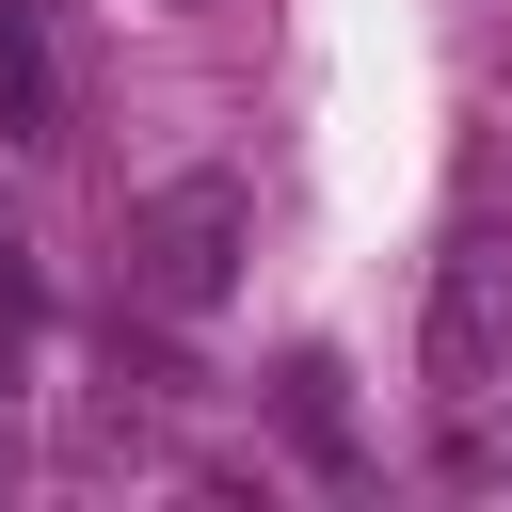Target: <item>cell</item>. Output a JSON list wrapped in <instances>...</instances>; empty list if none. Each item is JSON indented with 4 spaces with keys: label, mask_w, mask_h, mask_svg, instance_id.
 Segmentation results:
<instances>
[{
    "label": "cell",
    "mask_w": 512,
    "mask_h": 512,
    "mask_svg": "<svg viewBox=\"0 0 512 512\" xmlns=\"http://www.w3.org/2000/svg\"><path fill=\"white\" fill-rule=\"evenodd\" d=\"M64 128V64L32 32V0H0V144H48Z\"/></svg>",
    "instance_id": "3957f363"
},
{
    "label": "cell",
    "mask_w": 512,
    "mask_h": 512,
    "mask_svg": "<svg viewBox=\"0 0 512 512\" xmlns=\"http://www.w3.org/2000/svg\"><path fill=\"white\" fill-rule=\"evenodd\" d=\"M416 368H432V400H480V384L512 368V224H464V240L432 256V320H416Z\"/></svg>",
    "instance_id": "6da1fadb"
},
{
    "label": "cell",
    "mask_w": 512,
    "mask_h": 512,
    "mask_svg": "<svg viewBox=\"0 0 512 512\" xmlns=\"http://www.w3.org/2000/svg\"><path fill=\"white\" fill-rule=\"evenodd\" d=\"M224 256H240V192H224V176H176V192L128 208V288H144L160 320L224 304Z\"/></svg>",
    "instance_id": "7a4b0ae2"
}]
</instances>
